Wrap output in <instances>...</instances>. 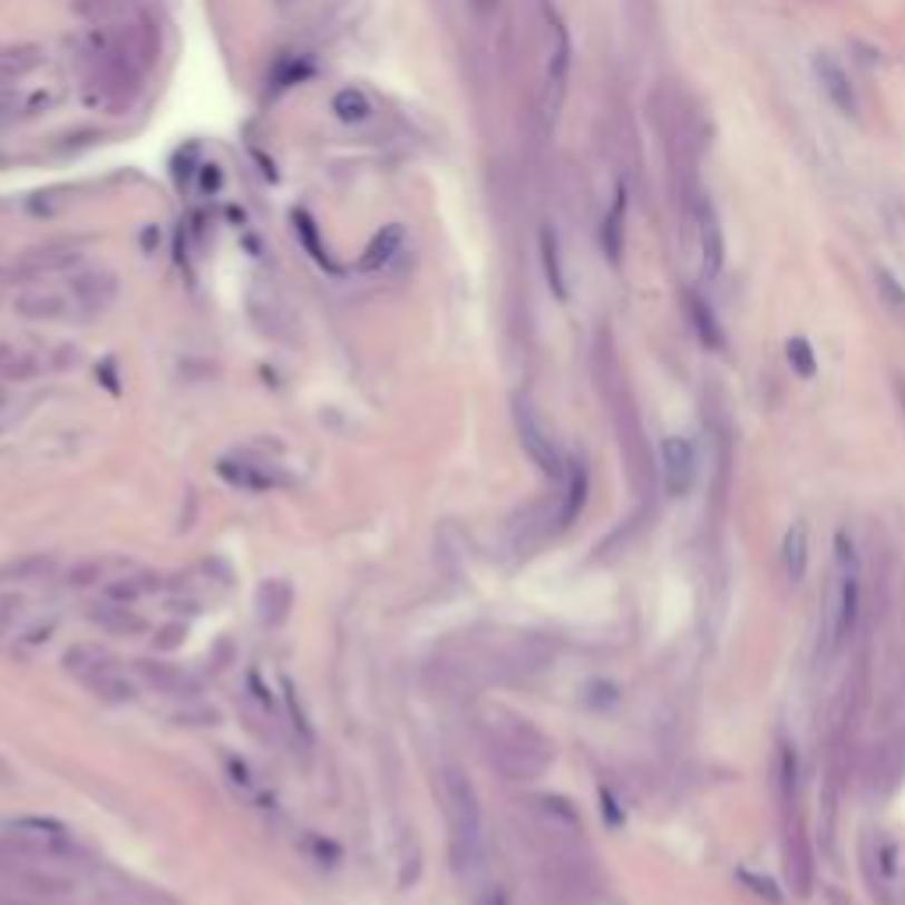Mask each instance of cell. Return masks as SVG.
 <instances>
[{"label": "cell", "mask_w": 905, "mask_h": 905, "mask_svg": "<svg viewBox=\"0 0 905 905\" xmlns=\"http://www.w3.org/2000/svg\"><path fill=\"white\" fill-rule=\"evenodd\" d=\"M786 358H789V368L799 379H814L817 376V354H814V347H810L807 337H789Z\"/></svg>", "instance_id": "1f68e13d"}, {"label": "cell", "mask_w": 905, "mask_h": 905, "mask_svg": "<svg viewBox=\"0 0 905 905\" xmlns=\"http://www.w3.org/2000/svg\"><path fill=\"white\" fill-rule=\"evenodd\" d=\"M602 804H605V820L612 828H620L623 825V814H620V804L612 799V792H602Z\"/></svg>", "instance_id": "f35d334b"}, {"label": "cell", "mask_w": 905, "mask_h": 905, "mask_svg": "<svg viewBox=\"0 0 905 905\" xmlns=\"http://www.w3.org/2000/svg\"><path fill=\"white\" fill-rule=\"evenodd\" d=\"M563 481H566V492L559 499V509H555V531H566L573 520L581 517V509L587 506V492H591V478H587V470L581 464H573Z\"/></svg>", "instance_id": "7402d4cb"}, {"label": "cell", "mask_w": 905, "mask_h": 905, "mask_svg": "<svg viewBox=\"0 0 905 905\" xmlns=\"http://www.w3.org/2000/svg\"><path fill=\"white\" fill-rule=\"evenodd\" d=\"M870 846H874V853L867 856V867H877V892L884 895L898 880V846L888 835H877Z\"/></svg>", "instance_id": "83f0119b"}, {"label": "cell", "mask_w": 905, "mask_h": 905, "mask_svg": "<svg viewBox=\"0 0 905 905\" xmlns=\"http://www.w3.org/2000/svg\"><path fill=\"white\" fill-rule=\"evenodd\" d=\"M693 231H697V244H701V270L708 280H714L726 265V231L711 198L693 202Z\"/></svg>", "instance_id": "ba28073f"}, {"label": "cell", "mask_w": 905, "mask_h": 905, "mask_svg": "<svg viewBox=\"0 0 905 905\" xmlns=\"http://www.w3.org/2000/svg\"><path fill=\"white\" fill-rule=\"evenodd\" d=\"M531 807H534V814H538V820L545 825L548 835H581V817H577V810H573L570 799H563V796H534Z\"/></svg>", "instance_id": "d6986e66"}, {"label": "cell", "mask_w": 905, "mask_h": 905, "mask_svg": "<svg viewBox=\"0 0 905 905\" xmlns=\"http://www.w3.org/2000/svg\"><path fill=\"white\" fill-rule=\"evenodd\" d=\"M89 620L99 623V630H107L114 636H138L146 633V620L125 602H114V599H103L99 605L89 609Z\"/></svg>", "instance_id": "e0dca14e"}, {"label": "cell", "mask_w": 905, "mask_h": 905, "mask_svg": "<svg viewBox=\"0 0 905 905\" xmlns=\"http://www.w3.org/2000/svg\"><path fill=\"white\" fill-rule=\"evenodd\" d=\"M18 846H22L29 856H39V859H68L75 853V841L68 835L65 825H57L50 817H14L11 825L4 828Z\"/></svg>", "instance_id": "8992f818"}, {"label": "cell", "mask_w": 905, "mask_h": 905, "mask_svg": "<svg viewBox=\"0 0 905 905\" xmlns=\"http://www.w3.org/2000/svg\"><path fill=\"white\" fill-rule=\"evenodd\" d=\"M513 421H517L520 446H524L527 457L534 460V467H538L545 478H552V481H563L570 467H566V460H563L559 446L552 442L548 428L542 425L538 410H534L527 400H517V403H513Z\"/></svg>", "instance_id": "5b68a950"}, {"label": "cell", "mask_w": 905, "mask_h": 905, "mask_svg": "<svg viewBox=\"0 0 905 905\" xmlns=\"http://www.w3.org/2000/svg\"><path fill=\"white\" fill-rule=\"evenodd\" d=\"M786 874H789V884L799 898L810 895V884H814V863H810V846L804 838V825H799V817H789L786 814Z\"/></svg>", "instance_id": "7c38bea8"}, {"label": "cell", "mask_w": 905, "mask_h": 905, "mask_svg": "<svg viewBox=\"0 0 905 905\" xmlns=\"http://www.w3.org/2000/svg\"><path fill=\"white\" fill-rule=\"evenodd\" d=\"M814 78L841 117H859V96H856L853 78L831 53H825V50L814 53Z\"/></svg>", "instance_id": "9c48e42d"}, {"label": "cell", "mask_w": 905, "mask_h": 905, "mask_svg": "<svg viewBox=\"0 0 905 905\" xmlns=\"http://www.w3.org/2000/svg\"><path fill=\"white\" fill-rule=\"evenodd\" d=\"M0 905H36V902H26V898H0Z\"/></svg>", "instance_id": "f6af8a7d"}, {"label": "cell", "mask_w": 905, "mask_h": 905, "mask_svg": "<svg viewBox=\"0 0 905 905\" xmlns=\"http://www.w3.org/2000/svg\"><path fill=\"white\" fill-rule=\"evenodd\" d=\"M286 718H291V729H294V736H298V743H301L304 750H312V747H315V732H312V726H308V718H304V711H301V701H298V693H294V690H286Z\"/></svg>", "instance_id": "836d02e7"}, {"label": "cell", "mask_w": 905, "mask_h": 905, "mask_svg": "<svg viewBox=\"0 0 905 905\" xmlns=\"http://www.w3.org/2000/svg\"><path fill=\"white\" fill-rule=\"evenodd\" d=\"M485 757L509 781H534L552 760L548 739L527 718L513 711H492L485 718Z\"/></svg>", "instance_id": "3957f363"}, {"label": "cell", "mask_w": 905, "mask_h": 905, "mask_svg": "<svg viewBox=\"0 0 905 905\" xmlns=\"http://www.w3.org/2000/svg\"><path fill=\"white\" fill-rule=\"evenodd\" d=\"M828 902H831V905H853V902H849L846 895H841L838 888H828Z\"/></svg>", "instance_id": "7bdbcfd3"}, {"label": "cell", "mask_w": 905, "mask_h": 905, "mask_svg": "<svg viewBox=\"0 0 905 905\" xmlns=\"http://www.w3.org/2000/svg\"><path fill=\"white\" fill-rule=\"evenodd\" d=\"M159 39L146 18H120L114 26H96L81 50V78L96 107H132L149 68L156 65Z\"/></svg>", "instance_id": "6da1fadb"}, {"label": "cell", "mask_w": 905, "mask_h": 905, "mask_svg": "<svg viewBox=\"0 0 905 905\" xmlns=\"http://www.w3.org/2000/svg\"><path fill=\"white\" fill-rule=\"evenodd\" d=\"M599 241H602L605 259L612 265H620L623 262V244H626V188H623V184L615 188V202H612V210L602 220Z\"/></svg>", "instance_id": "ffe728a7"}, {"label": "cell", "mask_w": 905, "mask_h": 905, "mask_svg": "<svg viewBox=\"0 0 905 905\" xmlns=\"http://www.w3.org/2000/svg\"><path fill=\"white\" fill-rule=\"evenodd\" d=\"M14 312L22 319H32V322H60V319L75 315V304H71L68 286L65 291H53V286L36 283V286H26V291L14 298Z\"/></svg>", "instance_id": "30bf717a"}, {"label": "cell", "mask_w": 905, "mask_h": 905, "mask_svg": "<svg viewBox=\"0 0 905 905\" xmlns=\"http://www.w3.org/2000/svg\"><path fill=\"white\" fill-rule=\"evenodd\" d=\"M255 609L262 626H283L294 609V591L286 581H265L255 594Z\"/></svg>", "instance_id": "603a6c76"}, {"label": "cell", "mask_w": 905, "mask_h": 905, "mask_svg": "<svg viewBox=\"0 0 905 905\" xmlns=\"http://www.w3.org/2000/svg\"><path fill=\"white\" fill-rule=\"evenodd\" d=\"M75 319H99L117 301V276L107 270H78L68 280Z\"/></svg>", "instance_id": "52a82bcc"}, {"label": "cell", "mask_w": 905, "mask_h": 905, "mask_svg": "<svg viewBox=\"0 0 905 905\" xmlns=\"http://www.w3.org/2000/svg\"><path fill=\"white\" fill-rule=\"evenodd\" d=\"M662 475H665V492L669 496H687L697 478V452L690 439L683 436H665L662 439Z\"/></svg>", "instance_id": "8fae6325"}, {"label": "cell", "mask_w": 905, "mask_h": 905, "mask_svg": "<svg viewBox=\"0 0 905 905\" xmlns=\"http://www.w3.org/2000/svg\"><path fill=\"white\" fill-rule=\"evenodd\" d=\"M475 905H506V895H503V892H488V895H481Z\"/></svg>", "instance_id": "b9f144b4"}, {"label": "cell", "mask_w": 905, "mask_h": 905, "mask_svg": "<svg viewBox=\"0 0 905 905\" xmlns=\"http://www.w3.org/2000/svg\"><path fill=\"white\" fill-rule=\"evenodd\" d=\"M220 475L237 485V488H249V492H265V488H276L283 485L280 470L265 460H252V457H226L220 460Z\"/></svg>", "instance_id": "5bb4252c"}, {"label": "cell", "mask_w": 905, "mask_h": 905, "mask_svg": "<svg viewBox=\"0 0 905 905\" xmlns=\"http://www.w3.org/2000/svg\"><path fill=\"white\" fill-rule=\"evenodd\" d=\"M86 687L99 697V701H107V704H128L132 697H135V683L117 665H107L99 675H93Z\"/></svg>", "instance_id": "4316f807"}, {"label": "cell", "mask_w": 905, "mask_h": 905, "mask_svg": "<svg viewBox=\"0 0 905 905\" xmlns=\"http://www.w3.org/2000/svg\"><path fill=\"white\" fill-rule=\"evenodd\" d=\"M835 559H838L841 573H859V555H856V545L846 531L835 534Z\"/></svg>", "instance_id": "8d00e7d4"}, {"label": "cell", "mask_w": 905, "mask_h": 905, "mask_svg": "<svg viewBox=\"0 0 905 905\" xmlns=\"http://www.w3.org/2000/svg\"><path fill=\"white\" fill-rule=\"evenodd\" d=\"M4 775H8V768H4V760H0V778H4Z\"/></svg>", "instance_id": "bcb514c9"}, {"label": "cell", "mask_w": 905, "mask_h": 905, "mask_svg": "<svg viewBox=\"0 0 905 905\" xmlns=\"http://www.w3.org/2000/svg\"><path fill=\"white\" fill-rule=\"evenodd\" d=\"M146 591H149L146 577H117V581H110L107 587H103V599H114V602L132 605L138 594H146Z\"/></svg>", "instance_id": "e575fe53"}, {"label": "cell", "mask_w": 905, "mask_h": 905, "mask_svg": "<svg viewBox=\"0 0 905 905\" xmlns=\"http://www.w3.org/2000/svg\"><path fill=\"white\" fill-rule=\"evenodd\" d=\"M177 636H184V626H167V630H163V641H156V644L159 648H174Z\"/></svg>", "instance_id": "60d3db41"}, {"label": "cell", "mask_w": 905, "mask_h": 905, "mask_svg": "<svg viewBox=\"0 0 905 905\" xmlns=\"http://www.w3.org/2000/svg\"><path fill=\"white\" fill-rule=\"evenodd\" d=\"M47 570H50V559H43V555H29V559L8 566L4 573H0V577H11V581H14V577H18V581H39Z\"/></svg>", "instance_id": "d590c367"}, {"label": "cell", "mask_w": 905, "mask_h": 905, "mask_svg": "<svg viewBox=\"0 0 905 905\" xmlns=\"http://www.w3.org/2000/svg\"><path fill=\"white\" fill-rule=\"evenodd\" d=\"M542 265H545V280L552 286V294L566 301V273H563V252H559V237H555L552 226L542 231Z\"/></svg>", "instance_id": "f1b7e54d"}, {"label": "cell", "mask_w": 905, "mask_h": 905, "mask_svg": "<svg viewBox=\"0 0 905 905\" xmlns=\"http://www.w3.org/2000/svg\"><path fill=\"white\" fill-rule=\"evenodd\" d=\"M329 110H333V117L347 128H368V125H376V117H379L372 96H368L364 89H358V86L337 89L333 99H329Z\"/></svg>", "instance_id": "9a60e30c"}, {"label": "cell", "mask_w": 905, "mask_h": 905, "mask_svg": "<svg viewBox=\"0 0 905 905\" xmlns=\"http://www.w3.org/2000/svg\"><path fill=\"white\" fill-rule=\"evenodd\" d=\"M736 877L743 880L757 898H765L768 905H786V895H781V888H778V884L768 874H753V870L743 867V870H736Z\"/></svg>", "instance_id": "d6a6232c"}, {"label": "cell", "mask_w": 905, "mask_h": 905, "mask_svg": "<svg viewBox=\"0 0 905 905\" xmlns=\"http://www.w3.org/2000/svg\"><path fill=\"white\" fill-rule=\"evenodd\" d=\"M273 4H276L280 11H294V8H301V0H273Z\"/></svg>", "instance_id": "ee69618b"}, {"label": "cell", "mask_w": 905, "mask_h": 905, "mask_svg": "<svg viewBox=\"0 0 905 905\" xmlns=\"http://www.w3.org/2000/svg\"><path fill=\"white\" fill-rule=\"evenodd\" d=\"M545 29H548V57H545V75H542V114L545 120H555L566 103L570 89V68H573V43L563 26V18L545 4Z\"/></svg>", "instance_id": "277c9868"}, {"label": "cell", "mask_w": 905, "mask_h": 905, "mask_svg": "<svg viewBox=\"0 0 905 905\" xmlns=\"http://www.w3.org/2000/svg\"><path fill=\"white\" fill-rule=\"evenodd\" d=\"M403 241H407V234H403V226H400V223L382 226V231L372 237V244H368V249H364L361 262H358V265H361V273H382L386 265L403 252Z\"/></svg>", "instance_id": "44dd1931"}, {"label": "cell", "mask_w": 905, "mask_h": 905, "mask_svg": "<svg viewBox=\"0 0 905 905\" xmlns=\"http://www.w3.org/2000/svg\"><path fill=\"white\" fill-rule=\"evenodd\" d=\"M138 675L146 679V683L156 690V693H167V697H195V679L192 675H184L177 665L171 662H153V658H142V662H135Z\"/></svg>", "instance_id": "2e32d148"}, {"label": "cell", "mask_w": 905, "mask_h": 905, "mask_svg": "<svg viewBox=\"0 0 905 905\" xmlns=\"http://www.w3.org/2000/svg\"><path fill=\"white\" fill-rule=\"evenodd\" d=\"M859 623V573H841L838 609H835V641H849Z\"/></svg>", "instance_id": "cb8c5ba5"}, {"label": "cell", "mask_w": 905, "mask_h": 905, "mask_svg": "<svg viewBox=\"0 0 905 905\" xmlns=\"http://www.w3.org/2000/svg\"><path fill=\"white\" fill-rule=\"evenodd\" d=\"M117 559H89V563H81V566H75L71 570V584L75 587H86V584H96V581H103V570L107 566H114Z\"/></svg>", "instance_id": "74e56055"}, {"label": "cell", "mask_w": 905, "mask_h": 905, "mask_svg": "<svg viewBox=\"0 0 905 905\" xmlns=\"http://www.w3.org/2000/svg\"><path fill=\"white\" fill-rule=\"evenodd\" d=\"M499 4H503V0H470V8H475V14H481V18L496 14Z\"/></svg>", "instance_id": "ab89813d"}, {"label": "cell", "mask_w": 905, "mask_h": 905, "mask_svg": "<svg viewBox=\"0 0 905 905\" xmlns=\"http://www.w3.org/2000/svg\"><path fill=\"white\" fill-rule=\"evenodd\" d=\"M4 400H8V397H4V389H0V407H4Z\"/></svg>", "instance_id": "7dc6e473"}, {"label": "cell", "mask_w": 905, "mask_h": 905, "mask_svg": "<svg viewBox=\"0 0 905 905\" xmlns=\"http://www.w3.org/2000/svg\"><path fill=\"white\" fill-rule=\"evenodd\" d=\"M107 665H114V658L96 644H75L65 654V672H71L75 679H81V683H89V679L99 675Z\"/></svg>", "instance_id": "484cf974"}, {"label": "cell", "mask_w": 905, "mask_h": 905, "mask_svg": "<svg viewBox=\"0 0 905 905\" xmlns=\"http://www.w3.org/2000/svg\"><path fill=\"white\" fill-rule=\"evenodd\" d=\"M442 810L449 825V859L457 874H478L485 867V814L475 781L464 768L446 765L439 771Z\"/></svg>", "instance_id": "7a4b0ae2"}, {"label": "cell", "mask_w": 905, "mask_h": 905, "mask_svg": "<svg viewBox=\"0 0 905 905\" xmlns=\"http://www.w3.org/2000/svg\"><path fill=\"white\" fill-rule=\"evenodd\" d=\"M683 304H687V319L693 325L697 340H701L708 351H722L726 333H722V322H718V315H714V308L697 291H683Z\"/></svg>", "instance_id": "ac0fdd59"}, {"label": "cell", "mask_w": 905, "mask_h": 905, "mask_svg": "<svg viewBox=\"0 0 905 905\" xmlns=\"http://www.w3.org/2000/svg\"><path fill=\"white\" fill-rule=\"evenodd\" d=\"M78 262V252L65 241H50V244H39V249L26 252L22 262H18V273L29 276V280H43V276H53V273H68L75 270Z\"/></svg>", "instance_id": "4fadbf2b"}, {"label": "cell", "mask_w": 905, "mask_h": 905, "mask_svg": "<svg viewBox=\"0 0 905 905\" xmlns=\"http://www.w3.org/2000/svg\"><path fill=\"white\" fill-rule=\"evenodd\" d=\"M781 566H786V577L792 584H799L807 577V566H810V542H807V527L804 524H792L786 531V538H781Z\"/></svg>", "instance_id": "d4e9b609"}, {"label": "cell", "mask_w": 905, "mask_h": 905, "mask_svg": "<svg viewBox=\"0 0 905 905\" xmlns=\"http://www.w3.org/2000/svg\"><path fill=\"white\" fill-rule=\"evenodd\" d=\"M796 789H799V757H796L792 743H781L778 747V796H781V804H792Z\"/></svg>", "instance_id": "f546056e"}, {"label": "cell", "mask_w": 905, "mask_h": 905, "mask_svg": "<svg viewBox=\"0 0 905 905\" xmlns=\"http://www.w3.org/2000/svg\"><path fill=\"white\" fill-rule=\"evenodd\" d=\"M874 283H877L880 304L888 308V312H892L898 322H905V283H898V276L888 273V270H877V273H874Z\"/></svg>", "instance_id": "4dcf8cb0"}]
</instances>
